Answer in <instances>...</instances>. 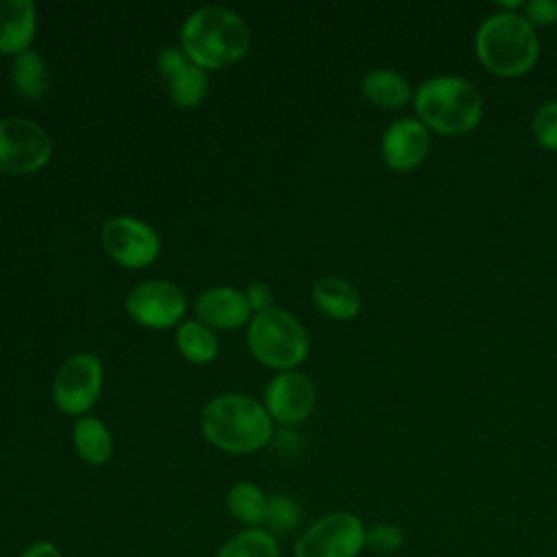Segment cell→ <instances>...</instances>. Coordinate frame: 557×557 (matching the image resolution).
I'll use <instances>...</instances> for the list:
<instances>
[{"label":"cell","mask_w":557,"mask_h":557,"mask_svg":"<svg viewBox=\"0 0 557 557\" xmlns=\"http://www.w3.org/2000/svg\"><path fill=\"white\" fill-rule=\"evenodd\" d=\"M181 50L202 70H224L248 54L250 28L228 7H200L181 26Z\"/></svg>","instance_id":"obj_1"},{"label":"cell","mask_w":557,"mask_h":557,"mask_svg":"<svg viewBox=\"0 0 557 557\" xmlns=\"http://www.w3.org/2000/svg\"><path fill=\"white\" fill-rule=\"evenodd\" d=\"M200 429L215 448L233 455H246L270 444L274 435V420L263 403L246 394L228 392L213 396L202 407Z\"/></svg>","instance_id":"obj_2"},{"label":"cell","mask_w":557,"mask_h":557,"mask_svg":"<svg viewBox=\"0 0 557 557\" xmlns=\"http://www.w3.org/2000/svg\"><path fill=\"white\" fill-rule=\"evenodd\" d=\"M474 52L487 72L516 78L537 63L540 37L524 15L498 11L481 22L474 35Z\"/></svg>","instance_id":"obj_3"},{"label":"cell","mask_w":557,"mask_h":557,"mask_svg":"<svg viewBox=\"0 0 557 557\" xmlns=\"http://www.w3.org/2000/svg\"><path fill=\"white\" fill-rule=\"evenodd\" d=\"M418 120L442 135H463L483 117V98L472 81L440 74L422 81L413 91Z\"/></svg>","instance_id":"obj_4"},{"label":"cell","mask_w":557,"mask_h":557,"mask_svg":"<svg viewBox=\"0 0 557 557\" xmlns=\"http://www.w3.org/2000/svg\"><path fill=\"white\" fill-rule=\"evenodd\" d=\"M246 344L259 363L283 372L300 366L309 355L305 324L294 313L278 307L252 315Z\"/></svg>","instance_id":"obj_5"},{"label":"cell","mask_w":557,"mask_h":557,"mask_svg":"<svg viewBox=\"0 0 557 557\" xmlns=\"http://www.w3.org/2000/svg\"><path fill=\"white\" fill-rule=\"evenodd\" d=\"M366 548V527L350 511H331L309 524L294 544V557H357Z\"/></svg>","instance_id":"obj_6"},{"label":"cell","mask_w":557,"mask_h":557,"mask_svg":"<svg viewBox=\"0 0 557 557\" xmlns=\"http://www.w3.org/2000/svg\"><path fill=\"white\" fill-rule=\"evenodd\" d=\"M52 157L48 131L28 117L0 120V172L26 176L39 172Z\"/></svg>","instance_id":"obj_7"},{"label":"cell","mask_w":557,"mask_h":557,"mask_svg":"<svg viewBox=\"0 0 557 557\" xmlns=\"http://www.w3.org/2000/svg\"><path fill=\"white\" fill-rule=\"evenodd\" d=\"M102 381V361L94 352H76L59 368L52 381V400L63 413L83 418L96 405Z\"/></svg>","instance_id":"obj_8"},{"label":"cell","mask_w":557,"mask_h":557,"mask_svg":"<svg viewBox=\"0 0 557 557\" xmlns=\"http://www.w3.org/2000/svg\"><path fill=\"white\" fill-rule=\"evenodd\" d=\"M100 239L107 255L128 270H141L150 265L161 252L157 231L148 222L131 215L109 218L102 224Z\"/></svg>","instance_id":"obj_9"},{"label":"cell","mask_w":557,"mask_h":557,"mask_svg":"<svg viewBox=\"0 0 557 557\" xmlns=\"http://www.w3.org/2000/svg\"><path fill=\"white\" fill-rule=\"evenodd\" d=\"M124 307L131 320H135L137 324L163 331L181 324L187 309V300L176 283L154 278L135 285L128 292Z\"/></svg>","instance_id":"obj_10"},{"label":"cell","mask_w":557,"mask_h":557,"mask_svg":"<svg viewBox=\"0 0 557 557\" xmlns=\"http://www.w3.org/2000/svg\"><path fill=\"white\" fill-rule=\"evenodd\" d=\"M315 405L313 381L296 370H285L276 374L263 394V407L270 418L281 424H296L309 418Z\"/></svg>","instance_id":"obj_11"},{"label":"cell","mask_w":557,"mask_h":557,"mask_svg":"<svg viewBox=\"0 0 557 557\" xmlns=\"http://www.w3.org/2000/svg\"><path fill=\"white\" fill-rule=\"evenodd\" d=\"M431 150L429 128L418 117L394 120L381 137V157L389 170L409 172L418 168Z\"/></svg>","instance_id":"obj_12"},{"label":"cell","mask_w":557,"mask_h":557,"mask_svg":"<svg viewBox=\"0 0 557 557\" xmlns=\"http://www.w3.org/2000/svg\"><path fill=\"white\" fill-rule=\"evenodd\" d=\"M157 67L168 83L170 98L183 109L198 107L209 91L207 70L191 63L181 48H163L157 57Z\"/></svg>","instance_id":"obj_13"},{"label":"cell","mask_w":557,"mask_h":557,"mask_svg":"<svg viewBox=\"0 0 557 557\" xmlns=\"http://www.w3.org/2000/svg\"><path fill=\"white\" fill-rule=\"evenodd\" d=\"M196 315L213 331H231L250 322L252 309L244 292L220 285L202 292L196 298Z\"/></svg>","instance_id":"obj_14"},{"label":"cell","mask_w":557,"mask_h":557,"mask_svg":"<svg viewBox=\"0 0 557 557\" xmlns=\"http://www.w3.org/2000/svg\"><path fill=\"white\" fill-rule=\"evenodd\" d=\"M37 30L33 0H0V54H20L30 48Z\"/></svg>","instance_id":"obj_15"},{"label":"cell","mask_w":557,"mask_h":557,"mask_svg":"<svg viewBox=\"0 0 557 557\" xmlns=\"http://www.w3.org/2000/svg\"><path fill=\"white\" fill-rule=\"evenodd\" d=\"M311 298L315 307L331 320H352L361 311L359 289L342 276H322L313 283Z\"/></svg>","instance_id":"obj_16"},{"label":"cell","mask_w":557,"mask_h":557,"mask_svg":"<svg viewBox=\"0 0 557 557\" xmlns=\"http://www.w3.org/2000/svg\"><path fill=\"white\" fill-rule=\"evenodd\" d=\"M363 96L381 109H398L413 98V89L405 76L389 67L370 70L361 83Z\"/></svg>","instance_id":"obj_17"},{"label":"cell","mask_w":557,"mask_h":557,"mask_svg":"<svg viewBox=\"0 0 557 557\" xmlns=\"http://www.w3.org/2000/svg\"><path fill=\"white\" fill-rule=\"evenodd\" d=\"M72 440L78 457L91 466H102L113 455V437L107 424L94 416H83L76 420Z\"/></svg>","instance_id":"obj_18"},{"label":"cell","mask_w":557,"mask_h":557,"mask_svg":"<svg viewBox=\"0 0 557 557\" xmlns=\"http://www.w3.org/2000/svg\"><path fill=\"white\" fill-rule=\"evenodd\" d=\"M11 83L22 98L37 100L46 96L50 87V74L41 54L35 52L33 48L15 54L11 65Z\"/></svg>","instance_id":"obj_19"},{"label":"cell","mask_w":557,"mask_h":557,"mask_svg":"<svg viewBox=\"0 0 557 557\" xmlns=\"http://www.w3.org/2000/svg\"><path fill=\"white\" fill-rule=\"evenodd\" d=\"M176 348L187 361L205 366L218 357L220 342L215 331L200 320H185L176 326Z\"/></svg>","instance_id":"obj_20"},{"label":"cell","mask_w":557,"mask_h":557,"mask_svg":"<svg viewBox=\"0 0 557 557\" xmlns=\"http://www.w3.org/2000/svg\"><path fill=\"white\" fill-rule=\"evenodd\" d=\"M226 507H228V513L237 522L246 524L248 529L259 527V524H263V518H265L268 496L263 494V490L259 485L239 481L228 490Z\"/></svg>","instance_id":"obj_21"},{"label":"cell","mask_w":557,"mask_h":557,"mask_svg":"<svg viewBox=\"0 0 557 557\" xmlns=\"http://www.w3.org/2000/svg\"><path fill=\"white\" fill-rule=\"evenodd\" d=\"M215 557H281V550L276 537L270 531L261 527H250L235 533L218 550Z\"/></svg>","instance_id":"obj_22"},{"label":"cell","mask_w":557,"mask_h":557,"mask_svg":"<svg viewBox=\"0 0 557 557\" xmlns=\"http://www.w3.org/2000/svg\"><path fill=\"white\" fill-rule=\"evenodd\" d=\"M265 531L272 535L292 533L300 524V507L292 496L285 494H272L268 498L265 518H263Z\"/></svg>","instance_id":"obj_23"},{"label":"cell","mask_w":557,"mask_h":557,"mask_svg":"<svg viewBox=\"0 0 557 557\" xmlns=\"http://www.w3.org/2000/svg\"><path fill=\"white\" fill-rule=\"evenodd\" d=\"M405 544V533L398 524L392 522H376L366 529V548L379 555L398 553Z\"/></svg>","instance_id":"obj_24"},{"label":"cell","mask_w":557,"mask_h":557,"mask_svg":"<svg viewBox=\"0 0 557 557\" xmlns=\"http://www.w3.org/2000/svg\"><path fill=\"white\" fill-rule=\"evenodd\" d=\"M535 141L546 150H557V100H548L537 107L531 120Z\"/></svg>","instance_id":"obj_25"},{"label":"cell","mask_w":557,"mask_h":557,"mask_svg":"<svg viewBox=\"0 0 557 557\" xmlns=\"http://www.w3.org/2000/svg\"><path fill=\"white\" fill-rule=\"evenodd\" d=\"M524 17L533 26H550L557 22V0H529L524 4Z\"/></svg>","instance_id":"obj_26"},{"label":"cell","mask_w":557,"mask_h":557,"mask_svg":"<svg viewBox=\"0 0 557 557\" xmlns=\"http://www.w3.org/2000/svg\"><path fill=\"white\" fill-rule=\"evenodd\" d=\"M246 298L250 302V309L257 313L272 309V289L265 283H252L246 292Z\"/></svg>","instance_id":"obj_27"},{"label":"cell","mask_w":557,"mask_h":557,"mask_svg":"<svg viewBox=\"0 0 557 557\" xmlns=\"http://www.w3.org/2000/svg\"><path fill=\"white\" fill-rule=\"evenodd\" d=\"M20 557H63L61 548L48 540H39L22 550Z\"/></svg>","instance_id":"obj_28"}]
</instances>
